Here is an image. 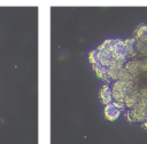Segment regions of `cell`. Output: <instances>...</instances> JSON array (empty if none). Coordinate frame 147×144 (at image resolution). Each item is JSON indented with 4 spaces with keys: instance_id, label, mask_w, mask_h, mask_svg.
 <instances>
[{
    "instance_id": "obj_1",
    "label": "cell",
    "mask_w": 147,
    "mask_h": 144,
    "mask_svg": "<svg viewBox=\"0 0 147 144\" xmlns=\"http://www.w3.org/2000/svg\"><path fill=\"white\" fill-rule=\"evenodd\" d=\"M125 104L122 103V102H117V101H114L109 104L106 105V109H105V115H106V119L109 120V121H114L116 120L121 112L125 110Z\"/></svg>"
},
{
    "instance_id": "obj_2",
    "label": "cell",
    "mask_w": 147,
    "mask_h": 144,
    "mask_svg": "<svg viewBox=\"0 0 147 144\" xmlns=\"http://www.w3.org/2000/svg\"><path fill=\"white\" fill-rule=\"evenodd\" d=\"M100 99H101V102L105 105L111 103V101H113V93H111V88L109 86H106L105 85L100 89Z\"/></svg>"
}]
</instances>
